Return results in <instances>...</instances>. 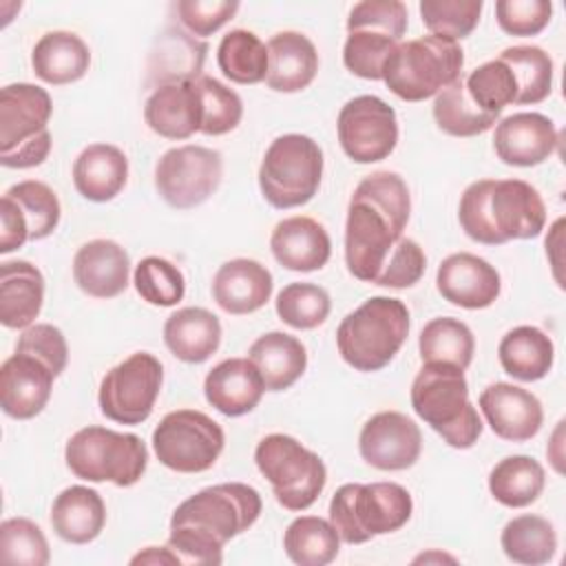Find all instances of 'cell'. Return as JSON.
I'll list each match as a JSON object with an SVG mask.
<instances>
[{
    "instance_id": "1",
    "label": "cell",
    "mask_w": 566,
    "mask_h": 566,
    "mask_svg": "<svg viewBox=\"0 0 566 566\" xmlns=\"http://www.w3.org/2000/svg\"><path fill=\"white\" fill-rule=\"evenodd\" d=\"M409 214V188L398 172L378 170L356 186L345 221V263L354 279L396 290L422 279L427 256L402 234Z\"/></svg>"
},
{
    "instance_id": "9",
    "label": "cell",
    "mask_w": 566,
    "mask_h": 566,
    "mask_svg": "<svg viewBox=\"0 0 566 566\" xmlns=\"http://www.w3.org/2000/svg\"><path fill=\"white\" fill-rule=\"evenodd\" d=\"M64 460L80 480L133 486L148 467V449L135 433L91 424L69 438Z\"/></svg>"
},
{
    "instance_id": "36",
    "label": "cell",
    "mask_w": 566,
    "mask_h": 566,
    "mask_svg": "<svg viewBox=\"0 0 566 566\" xmlns=\"http://www.w3.org/2000/svg\"><path fill=\"white\" fill-rule=\"evenodd\" d=\"M497 358L509 376L522 382H535L551 371L555 360V347L551 336L544 334L539 327L520 325L502 336Z\"/></svg>"
},
{
    "instance_id": "6",
    "label": "cell",
    "mask_w": 566,
    "mask_h": 566,
    "mask_svg": "<svg viewBox=\"0 0 566 566\" xmlns=\"http://www.w3.org/2000/svg\"><path fill=\"white\" fill-rule=\"evenodd\" d=\"M413 513V500L402 484H343L329 502V522L340 542L365 544L376 535L402 528Z\"/></svg>"
},
{
    "instance_id": "27",
    "label": "cell",
    "mask_w": 566,
    "mask_h": 566,
    "mask_svg": "<svg viewBox=\"0 0 566 566\" xmlns=\"http://www.w3.org/2000/svg\"><path fill=\"white\" fill-rule=\"evenodd\" d=\"M272 274L254 259H230L214 272L212 298L228 314H252L272 296Z\"/></svg>"
},
{
    "instance_id": "51",
    "label": "cell",
    "mask_w": 566,
    "mask_h": 566,
    "mask_svg": "<svg viewBox=\"0 0 566 566\" xmlns=\"http://www.w3.org/2000/svg\"><path fill=\"white\" fill-rule=\"evenodd\" d=\"M179 22L195 35L208 38L219 31L239 11V2L230 0H179L175 4Z\"/></svg>"
},
{
    "instance_id": "34",
    "label": "cell",
    "mask_w": 566,
    "mask_h": 566,
    "mask_svg": "<svg viewBox=\"0 0 566 566\" xmlns=\"http://www.w3.org/2000/svg\"><path fill=\"white\" fill-rule=\"evenodd\" d=\"M88 64L91 51L86 42L71 31H49L35 42L31 51L33 73L53 86L82 80L88 71Z\"/></svg>"
},
{
    "instance_id": "33",
    "label": "cell",
    "mask_w": 566,
    "mask_h": 566,
    "mask_svg": "<svg viewBox=\"0 0 566 566\" xmlns=\"http://www.w3.org/2000/svg\"><path fill=\"white\" fill-rule=\"evenodd\" d=\"M106 524V504L95 489L73 484L64 489L51 506V526L69 544L93 542Z\"/></svg>"
},
{
    "instance_id": "43",
    "label": "cell",
    "mask_w": 566,
    "mask_h": 566,
    "mask_svg": "<svg viewBox=\"0 0 566 566\" xmlns=\"http://www.w3.org/2000/svg\"><path fill=\"white\" fill-rule=\"evenodd\" d=\"M511 69L517 86L515 104H539L553 88V60L539 46H509L497 55Z\"/></svg>"
},
{
    "instance_id": "31",
    "label": "cell",
    "mask_w": 566,
    "mask_h": 566,
    "mask_svg": "<svg viewBox=\"0 0 566 566\" xmlns=\"http://www.w3.org/2000/svg\"><path fill=\"white\" fill-rule=\"evenodd\" d=\"M128 179V159L113 144H91L73 161L75 190L95 203L115 199Z\"/></svg>"
},
{
    "instance_id": "44",
    "label": "cell",
    "mask_w": 566,
    "mask_h": 566,
    "mask_svg": "<svg viewBox=\"0 0 566 566\" xmlns=\"http://www.w3.org/2000/svg\"><path fill=\"white\" fill-rule=\"evenodd\" d=\"M464 86L478 108L497 117L504 111V106L515 104L517 97L515 77L506 62H502L500 57L489 60L473 69L464 80Z\"/></svg>"
},
{
    "instance_id": "14",
    "label": "cell",
    "mask_w": 566,
    "mask_h": 566,
    "mask_svg": "<svg viewBox=\"0 0 566 566\" xmlns=\"http://www.w3.org/2000/svg\"><path fill=\"white\" fill-rule=\"evenodd\" d=\"M164 382L159 358L135 352L102 378L97 402L99 411L119 424H142L150 418Z\"/></svg>"
},
{
    "instance_id": "22",
    "label": "cell",
    "mask_w": 566,
    "mask_h": 566,
    "mask_svg": "<svg viewBox=\"0 0 566 566\" xmlns=\"http://www.w3.org/2000/svg\"><path fill=\"white\" fill-rule=\"evenodd\" d=\"M559 135L542 113H513L504 117L493 133V148L506 166L531 168L544 164L557 148Z\"/></svg>"
},
{
    "instance_id": "15",
    "label": "cell",
    "mask_w": 566,
    "mask_h": 566,
    "mask_svg": "<svg viewBox=\"0 0 566 566\" xmlns=\"http://www.w3.org/2000/svg\"><path fill=\"white\" fill-rule=\"evenodd\" d=\"M221 177V153L197 144L166 150L155 166V188L159 197L177 210L201 206L217 192Z\"/></svg>"
},
{
    "instance_id": "10",
    "label": "cell",
    "mask_w": 566,
    "mask_h": 566,
    "mask_svg": "<svg viewBox=\"0 0 566 566\" xmlns=\"http://www.w3.org/2000/svg\"><path fill=\"white\" fill-rule=\"evenodd\" d=\"M323 150L301 133L276 137L259 166V188L263 199L279 210L305 206L321 188Z\"/></svg>"
},
{
    "instance_id": "16",
    "label": "cell",
    "mask_w": 566,
    "mask_h": 566,
    "mask_svg": "<svg viewBox=\"0 0 566 566\" xmlns=\"http://www.w3.org/2000/svg\"><path fill=\"white\" fill-rule=\"evenodd\" d=\"M336 130L343 153L356 164L382 161L398 144L396 111L376 95H358L345 102Z\"/></svg>"
},
{
    "instance_id": "50",
    "label": "cell",
    "mask_w": 566,
    "mask_h": 566,
    "mask_svg": "<svg viewBox=\"0 0 566 566\" xmlns=\"http://www.w3.org/2000/svg\"><path fill=\"white\" fill-rule=\"evenodd\" d=\"M553 15V4L546 0H497L495 18L504 33L528 38L546 29Z\"/></svg>"
},
{
    "instance_id": "32",
    "label": "cell",
    "mask_w": 566,
    "mask_h": 566,
    "mask_svg": "<svg viewBox=\"0 0 566 566\" xmlns=\"http://www.w3.org/2000/svg\"><path fill=\"white\" fill-rule=\"evenodd\" d=\"M164 343L184 363H203L221 345V323L206 307H181L164 323Z\"/></svg>"
},
{
    "instance_id": "41",
    "label": "cell",
    "mask_w": 566,
    "mask_h": 566,
    "mask_svg": "<svg viewBox=\"0 0 566 566\" xmlns=\"http://www.w3.org/2000/svg\"><path fill=\"white\" fill-rule=\"evenodd\" d=\"M217 64L234 84H259L268 75V46L252 31L232 29L219 42Z\"/></svg>"
},
{
    "instance_id": "11",
    "label": "cell",
    "mask_w": 566,
    "mask_h": 566,
    "mask_svg": "<svg viewBox=\"0 0 566 566\" xmlns=\"http://www.w3.org/2000/svg\"><path fill=\"white\" fill-rule=\"evenodd\" d=\"M409 13L400 0H363L347 18L343 64L363 80H382L389 55L400 44Z\"/></svg>"
},
{
    "instance_id": "25",
    "label": "cell",
    "mask_w": 566,
    "mask_h": 566,
    "mask_svg": "<svg viewBox=\"0 0 566 566\" xmlns=\"http://www.w3.org/2000/svg\"><path fill=\"white\" fill-rule=\"evenodd\" d=\"M195 80L166 84L150 93L144 119L153 133L166 139H188L201 130L203 113Z\"/></svg>"
},
{
    "instance_id": "8",
    "label": "cell",
    "mask_w": 566,
    "mask_h": 566,
    "mask_svg": "<svg viewBox=\"0 0 566 566\" xmlns=\"http://www.w3.org/2000/svg\"><path fill=\"white\" fill-rule=\"evenodd\" d=\"M51 95L27 82L0 91V164L4 168L40 166L51 153Z\"/></svg>"
},
{
    "instance_id": "18",
    "label": "cell",
    "mask_w": 566,
    "mask_h": 566,
    "mask_svg": "<svg viewBox=\"0 0 566 566\" xmlns=\"http://www.w3.org/2000/svg\"><path fill=\"white\" fill-rule=\"evenodd\" d=\"M360 458L380 471H405L422 451L420 427L400 411H378L360 429Z\"/></svg>"
},
{
    "instance_id": "24",
    "label": "cell",
    "mask_w": 566,
    "mask_h": 566,
    "mask_svg": "<svg viewBox=\"0 0 566 566\" xmlns=\"http://www.w3.org/2000/svg\"><path fill=\"white\" fill-rule=\"evenodd\" d=\"M263 391L265 382L250 358H226L203 380L206 400L228 418L250 413L261 402Z\"/></svg>"
},
{
    "instance_id": "47",
    "label": "cell",
    "mask_w": 566,
    "mask_h": 566,
    "mask_svg": "<svg viewBox=\"0 0 566 566\" xmlns=\"http://www.w3.org/2000/svg\"><path fill=\"white\" fill-rule=\"evenodd\" d=\"M0 559L15 566H46L51 559L42 528L27 517H9L0 524Z\"/></svg>"
},
{
    "instance_id": "40",
    "label": "cell",
    "mask_w": 566,
    "mask_h": 566,
    "mask_svg": "<svg viewBox=\"0 0 566 566\" xmlns=\"http://www.w3.org/2000/svg\"><path fill=\"white\" fill-rule=\"evenodd\" d=\"M418 349L422 363H444L467 369L473 360L475 338L467 323L451 316H440L422 327Z\"/></svg>"
},
{
    "instance_id": "29",
    "label": "cell",
    "mask_w": 566,
    "mask_h": 566,
    "mask_svg": "<svg viewBox=\"0 0 566 566\" xmlns=\"http://www.w3.org/2000/svg\"><path fill=\"white\" fill-rule=\"evenodd\" d=\"M208 44L179 27L166 29L148 55V86H166L195 80L203 69Z\"/></svg>"
},
{
    "instance_id": "5",
    "label": "cell",
    "mask_w": 566,
    "mask_h": 566,
    "mask_svg": "<svg viewBox=\"0 0 566 566\" xmlns=\"http://www.w3.org/2000/svg\"><path fill=\"white\" fill-rule=\"evenodd\" d=\"M409 336V310L400 298L371 296L349 312L338 329L340 358L356 371L387 367Z\"/></svg>"
},
{
    "instance_id": "7",
    "label": "cell",
    "mask_w": 566,
    "mask_h": 566,
    "mask_svg": "<svg viewBox=\"0 0 566 566\" xmlns=\"http://www.w3.org/2000/svg\"><path fill=\"white\" fill-rule=\"evenodd\" d=\"M462 66L464 51L460 44L429 33L396 46L385 62L382 82L400 99L422 102L460 80Z\"/></svg>"
},
{
    "instance_id": "19",
    "label": "cell",
    "mask_w": 566,
    "mask_h": 566,
    "mask_svg": "<svg viewBox=\"0 0 566 566\" xmlns=\"http://www.w3.org/2000/svg\"><path fill=\"white\" fill-rule=\"evenodd\" d=\"M57 374L38 356L15 349L0 367V407L9 418L31 420L49 402Z\"/></svg>"
},
{
    "instance_id": "42",
    "label": "cell",
    "mask_w": 566,
    "mask_h": 566,
    "mask_svg": "<svg viewBox=\"0 0 566 566\" xmlns=\"http://www.w3.org/2000/svg\"><path fill=\"white\" fill-rule=\"evenodd\" d=\"M433 119L438 128L447 135L475 137L486 133L497 122V115H491L478 108L467 93L464 80L460 77L436 95Z\"/></svg>"
},
{
    "instance_id": "35",
    "label": "cell",
    "mask_w": 566,
    "mask_h": 566,
    "mask_svg": "<svg viewBox=\"0 0 566 566\" xmlns=\"http://www.w3.org/2000/svg\"><path fill=\"white\" fill-rule=\"evenodd\" d=\"M248 358L259 369L268 391L290 389L307 367L305 345L285 332H268L259 336L250 345Z\"/></svg>"
},
{
    "instance_id": "48",
    "label": "cell",
    "mask_w": 566,
    "mask_h": 566,
    "mask_svg": "<svg viewBox=\"0 0 566 566\" xmlns=\"http://www.w3.org/2000/svg\"><path fill=\"white\" fill-rule=\"evenodd\" d=\"M482 7V0H422L420 15L431 35L458 42L478 27Z\"/></svg>"
},
{
    "instance_id": "13",
    "label": "cell",
    "mask_w": 566,
    "mask_h": 566,
    "mask_svg": "<svg viewBox=\"0 0 566 566\" xmlns=\"http://www.w3.org/2000/svg\"><path fill=\"white\" fill-rule=\"evenodd\" d=\"M226 444L223 429L210 416L197 409H177L166 413L153 431L157 460L177 473L208 471Z\"/></svg>"
},
{
    "instance_id": "2",
    "label": "cell",
    "mask_w": 566,
    "mask_h": 566,
    "mask_svg": "<svg viewBox=\"0 0 566 566\" xmlns=\"http://www.w3.org/2000/svg\"><path fill=\"white\" fill-rule=\"evenodd\" d=\"M263 502L254 486L221 482L184 500L170 517L168 548L179 564H221L223 546L248 531L261 515Z\"/></svg>"
},
{
    "instance_id": "17",
    "label": "cell",
    "mask_w": 566,
    "mask_h": 566,
    "mask_svg": "<svg viewBox=\"0 0 566 566\" xmlns=\"http://www.w3.org/2000/svg\"><path fill=\"white\" fill-rule=\"evenodd\" d=\"M60 199L42 181L13 184L0 203V252L9 254L27 241L46 239L60 223Z\"/></svg>"
},
{
    "instance_id": "4",
    "label": "cell",
    "mask_w": 566,
    "mask_h": 566,
    "mask_svg": "<svg viewBox=\"0 0 566 566\" xmlns=\"http://www.w3.org/2000/svg\"><path fill=\"white\" fill-rule=\"evenodd\" d=\"M411 407L453 449H469L482 436V420L460 367L424 363L411 382Z\"/></svg>"
},
{
    "instance_id": "20",
    "label": "cell",
    "mask_w": 566,
    "mask_h": 566,
    "mask_svg": "<svg viewBox=\"0 0 566 566\" xmlns=\"http://www.w3.org/2000/svg\"><path fill=\"white\" fill-rule=\"evenodd\" d=\"M478 405L493 433L509 442H526L535 438L544 422L539 398L511 382L489 385L482 389Z\"/></svg>"
},
{
    "instance_id": "3",
    "label": "cell",
    "mask_w": 566,
    "mask_h": 566,
    "mask_svg": "<svg viewBox=\"0 0 566 566\" xmlns=\"http://www.w3.org/2000/svg\"><path fill=\"white\" fill-rule=\"evenodd\" d=\"M458 219L464 234L484 245L535 239L546 223L537 188L524 179H478L460 197Z\"/></svg>"
},
{
    "instance_id": "52",
    "label": "cell",
    "mask_w": 566,
    "mask_h": 566,
    "mask_svg": "<svg viewBox=\"0 0 566 566\" xmlns=\"http://www.w3.org/2000/svg\"><path fill=\"white\" fill-rule=\"evenodd\" d=\"M15 349L20 352H29L33 356H38L40 360H44L57 376L64 371L66 360H69V347H66V338L64 334L51 325V323H35L29 325L18 343Z\"/></svg>"
},
{
    "instance_id": "28",
    "label": "cell",
    "mask_w": 566,
    "mask_h": 566,
    "mask_svg": "<svg viewBox=\"0 0 566 566\" xmlns=\"http://www.w3.org/2000/svg\"><path fill=\"white\" fill-rule=\"evenodd\" d=\"M318 73V53L314 42L298 31L274 33L268 42L265 84L279 93H298L307 88Z\"/></svg>"
},
{
    "instance_id": "39",
    "label": "cell",
    "mask_w": 566,
    "mask_h": 566,
    "mask_svg": "<svg viewBox=\"0 0 566 566\" xmlns=\"http://www.w3.org/2000/svg\"><path fill=\"white\" fill-rule=\"evenodd\" d=\"M283 548L285 555L298 566H325L336 559L340 537L329 520L301 515L285 528Z\"/></svg>"
},
{
    "instance_id": "12",
    "label": "cell",
    "mask_w": 566,
    "mask_h": 566,
    "mask_svg": "<svg viewBox=\"0 0 566 566\" xmlns=\"http://www.w3.org/2000/svg\"><path fill=\"white\" fill-rule=\"evenodd\" d=\"M254 462L276 502L287 511L310 509L327 482V469L318 453L285 433L265 436L254 449Z\"/></svg>"
},
{
    "instance_id": "45",
    "label": "cell",
    "mask_w": 566,
    "mask_h": 566,
    "mask_svg": "<svg viewBox=\"0 0 566 566\" xmlns=\"http://www.w3.org/2000/svg\"><path fill=\"white\" fill-rule=\"evenodd\" d=\"M133 283L137 294L157 307H172L186 294L181 270L161 256H146L135 265Z\"/></svg>"
},
{
    "instance_id": "21",
    "label": "cell",
    "mask_w": 566,
    "mask_h": 566,
    "mask_svg": "<svg viewBox=\"0 0 566 566\" xmlns=\"http://www.w3.org/2000/svg\"><path fill=\"white\" fill-rule=\"evenodd\" d=\"M436 287L444 301L464 310H484L495 303L502 290L500 272L478 254H449L436 274Z\"/></svg>"
},
{
    "instance_id": "23",
    "label": "cell",
    "mask_w": 566,
    "mask_h": 566,
    "mask_svg": "<svg viewBox=\"0 0 566 566\" xmlns=\"http://www.w3.org/2000/svg\"><path fill=\"white\" fill-rule=\"evenodd\" d=\"M128 252L111 239H93L73 256V279L93 298H115L128 287Z\"/></svg>"
},
{
    "instance_id": "30",
    "label": "cell",
    "mask_w": 566,
    "mask_h": 566,
    "mask_svg": "<svg viewBox=\"0 0 566 566\" xmlns=\"http://www.w3.org/2000/svg\"><path fill=\"white\" fill-rule=\"evenodd\" d=\"M44 301V276L29 261L0 265V323L9 329L33 325Z\"/></svg>"
},
{
    "instance_id": "38",
    "label": "cell",
    "mask_w": 566,
    "mask_h": 566,
    "mask_svg": "<svg viewBox=\"0 0 566 566\" xmlns=\"http://www.w3.org/2000/svg\"><path fill=\"white\" fill-rule=\"evenodd\" d=\"M500 544L504 555L524 566H539L553 559L557 551V533L542 515H517L502 528Z\"/></svg>"
},
{
    "instance_id": "49",
    "label": "cell",
    "mask_w": 566,
    "mask_h": 566,
    "mask_svg": "<svg viewBox=\"0 0 566 566\" xmlns=\"http://www.w3.org/2000/svg\"><path fill=\"white\" fill-rule=\"evenodd\" d=\"M195 84L199 91L201 113H203L199 133L217 137V135H226V133L234 130L243 117L241 97L232 88H228L226 84H221L219 80H214L210 75H199L195 80Z\"/></svg>"
},
{
    "instance_id": "53",
    "label": "cell",
    "mask_w": 566,
    "mask_h": 566,
    "mask_svg": "<svg viewBox=\"0 0 566 566\" xmlns=\"http://www.w3.org/2000/svg\"><path fill=\"white\" fill-rule=\"evenodd\" d=\"M130 564H179L177 555L166 546H148L146 551L137 553Z\"/></svg>"
},
{
    "instance_id": "37",
    "label": "cell",
    "mask_w": 566,
    "mask_h": 566,
    "mask_svg": "<svg viewBox=\"0 0 566 566\" xmlns=\"http://www.w3.org/2000/svg\"><path fill=\"white\" fill-rule=\"evenodd\" d=\"M546 484L544 467L531 455H509L489 473V491L502 506L524 509L533 504Z\"/></svg>"
},
{
    "instance_id": "46",
    "label": "cell",
    "mask_w": 566,
    "mask_h": 566,
    "mask_svg": "<svg viewBox=\"0 0 566 566\" xmlns=\"http://www.w3.org/2000/svg\"><path fill=\"white\" fill-rule=\"evenodd\" d=\"M329 294L314 283H290L276 296L279 318L294 329H314L329 316Z\"/></svg>"
},
{
    "instance_id": "26",
    "label": "cell",
    "mask_w": 566,
    "mask_h": 566,
    "mask_svg": "<svg viewBox=\"0 0 566 566\" xmlns=\"http://www.w3.org/2000/svg\"><path fill=\"white\" fill-rule=\"evenodd\" d=\"M270 250L285 270L314 272L329 261L332 241L323 223L298 214L287 217L274 226Z\"/></svg>"
}]
</instances>
